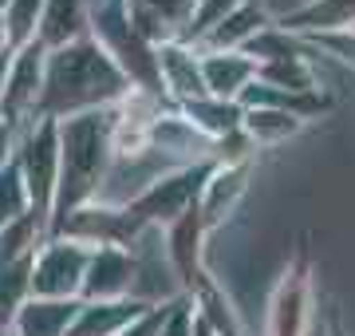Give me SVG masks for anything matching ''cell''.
<instances>
[{
	"mask_svg": "<svg viewBox=\"0 0 355 336\" xmlns=\"http://www.w3.org/2000/svg\"><path fill=\"white\" fill-rule=\"evenodd\" d=\"M178 111L190 119L209 142L225 139V135H233V131H241V115H245V107L237 103V99H214V95H202V99L178 107Z\"/></svg>",
	"mask_w": 355,
	"mask_h": 336,
	"instance_id": "ffe728a7",
	"label": "cell"
},
{
	"mask_svg": "<svg viewBox=\"0 0 355 336\" xmlns=\"http://www.w3.org/2000/svg\"><path fill=\"white\" fill-rule=\"evenodd\" d=\"M139 297V258L123 246H91L79 301H123Z\"/></svg>",
	"mask_w": 355,
	"mask_h": 336,
	"instance_id": "52a82bcc",
	"label": "cell"
},
{
	"mask_svg": "<svg viewBox=\"0 0 355 336\" xmlns=\"http://www.w3.org/2000/svg\"><path fill=\"white\" fill-rule=\"evenodd\" d=\"M268 24H272V16H268L257 0H241L198 48H202V52H245L249 40H253L257 32H265Z\"/></svg>",
	"mask_w": 355,
	"mask_h": 336,
	"instance_id": "2e32d148",
	"label": "cell"
},
{
	"mask_svg": "<svg viewBox=\"0 0 355 336\" xmlns=\"http://www.w3.org/2000/svg\"><path fill=\"white\" fill-rule=\"evenodd\" d=\"M146 151L158 155L170 170L178 167H198V162H214V142L193 127L178 107H162L146 131Z\"/></svg>",
	"mask_w": 355,
	"mask_h": 336,
	"instance_id": "8992f818",
	"label": "cell"
},
{
	"mask_svg": "<svg viewBox=\"0 0 355 336\" xmlns=\"http://www.w3.org/2000/svg\"><path fill=\"white\" fill-rule=\"evenodd\" d=\"M0 336H8V328H0Z\"/></svg>",
	"mask_w": 355,
	"mask_h": 336,
	"instance_id": "d6a6232c",
	"label": "cell"
},
{
	"mask_svg": "<svg viewBox=\"0 0 355 336\" xmlns=\"http://www.w3.org/2000/svg\"><path fill=\"white\" fill-rule=\"evenodd\" d=\"M48 242V221L36 218V214H24V218L8 221L0 230V265L8 261H24V258H36V249Z\"/></svg>",
	"mask_w": 355,
	"mask_h": 336,
	"instance_id": "44dd1931",
	"label": "cell"
},
{
	"mask_svg": "<svg viewBox=\"0 0 355 336\" xmlns=\"http://www.w3.org/2000/svg\"><path fill=\"white\" fill-rule=\"evenodd\" d=\"M16 135L20 131L8 123V119H0V162H8L12 158V151H16Z\"/></svg>",
	"mask_w": 355,
	"mask_h": 336,
	"instance_id": "83f0119b",
	"label": "cell"
},
{
	"mask_svg": "<svg viewBox=\"0 0 355 336\" xmlns=\"http://www.w3.org/2000/svg\"><path fill=\"white\" fill-rule=\"evenodd\" d=\"M154 79H158V95L170 107H186L205 95L202 83V56L190 44H158L154 48Z\"/></svg>",
	"mask_w": 355,
	"mask_h": 336,
	"instance_id": "9c48e42d",
	"label": "cell"
},
{
	"mask_svg": "<svg viewBox=\"0 0 355 336\" xmlns=\"http://www.w3.org/2000/svg\"><path fill=\"white\" fill-rule=\"evenodd\" d=\"M44 60H48V52L40 44L16 48L12 60H8L4 95H0V119H8L16 131L32 123V115H36V99H40V87H44Z\"/></svg>",
	"mask_w": 355,
	"mask_h": 336,
	"instance_id": "ba28073f",
	"label": "cell"
},
{
	"mask_svg": "<svg viewBox=\"0 0 355 336\" xmlns=\"http://www.w3.org/2000/svg\"><path fill=\"white\" fill-rule=\"evenodd\" d=\"M32 214V202H28V190H24V178H20V170L16 162H0V230L8 226V221L24 218Z\"/></svg>",
	"mask_w": 355,
	"mask_h": 336,
	"instance_id": "cb8c5ba5",
	"label": "cell"
},
{
	"mask_svg": "<svg viewBox=\"0 0 355 336\" xmlns=\"http://www.w3.org/2000/svg\"><path fill=\"white\" fill-rule=\"evenodd\" d=\"M55 131H60V178H55L48 237L79 206L95 202L107 170H111V107L60 119Z\"/></svg>",
	"mask_w": 355,
	"mask_h": 336,
	"instance_id": "7a4b0ae2",
	"label": "cell"
},
{
	"mask_svg": "<svg viewBox=\"0 0 355 336\" xmlns=\"http://www.w3.org/2000/svg\"><path fill=\"white\" fill-rule=\"evenodd\" d=\"M8 60H12V48H0V95H4V76H8Z\"/></svg>",
	"mask_w": 355,
	"mask_h": 336,
	"instance_id": "4dcf8cb0",
	"label": "cell"
},
{
	"mask_svg": "<svg viewBox=\"0 0 355 336\" xmlns=\"http://www.w3.org/2000/svg\"><path fill=\"white\" fill-rule=\"evenodd\" d=\"M12 162L24 178L32 214L51 221V202H55V178H60V131L55 119H32L16 135Z\"/></svg>",
	"mask_w": 355,
	"mask_h": 336,
	"instance_id": "277c9868",
	"label": "cell"
},
{
	"mask_svg": "<svg viewBox=\"0 0 355 336\" xmlns=\"http://www.w3.org/2000/svg\"><path fill=\"white\" fill-rule=\"evenodd\" d=\"M44 12V0H8V8L0 12V28H4V48H24L36 44V24Z\"/></svg>",
	"mask_w": 355,
	"mask_h": 336,
	"instance_id": "603a6c76",
	"label": "cell"
},
{
	"mask_svg": "<svg viewBox=\"0 0 355 336\" xmlns=\"http://www.w3.org/2000/svg\"><path fill=\"white\" fill-rule=\"evenodd\" d=\"M202 83L214 99H241V91L257 79V64L245 52H202Z\"/></svg>",
	"mask_w": 355,
	"mask_h": 336,
	"instance_id": "9a60e30c",
	"label": "cell"
},
{
	"mask_svg": "<svg viewBox=\"0 0 355 336\" xmlns=\"http://www.w3.org/2000/svg\"><path fill=\"white\" fill-rule=\"evenodd\" d=\"M316 56V52H312ZM312 56H288V60H268V64H257V83L277 91H296V95H312V91H324L320 83V72L312 64Z\"/></svg>",
	"mask_w": 355,
	"mask_h": 336,
	"instance_id": "d6986e66",
	"label": "cell"
},
{
	"mask_svg": "<svg viewBox=\"0 0 355 336\" xmlns=\"http://www.w3.org/2000/svg\"><path fill=\"white\" fill-rule=\"evenodd\" d=\"M32 261L36 258L0 265V328H8L24 301H32Z\"/></svg>",
	"mask_w": 355,
	"mask_h": 336,
	"instance_id": "7402d4cb",
	"label": "cell"
},
{
	"mask_svg": "<svg viewBox=\"0 0 355 336\" xmlns=\"http://www.w3.org/2000/svg\"><path fill=\"white\" fill-rule=\"evenodd\" d=\"M154 305L142 297H123V301H79L76 317L67 336H119L127 324H135L142 312H150Z\"/></svg>",
	"mask_w": 355,
	"mask_h": 336,
	"instance_id": "7c38bea8",
	"label": "cell"
},
{
	"mask_svg": "<svg viewBox=\"0 0 355 336\" xmlns=\"http://www.w3.org/2000/svg\"><path fill=\"white\" fill-rule=\"evenodd\" d=\"M308 123L304 119L288 115V111H277V107H249L241 115V135L253 142L257 151H272L280 142L296 139Z\"/></svg>",
	"mask_w": 355,
	"mask_h": 336,
	"instance_id": "ac0fdd59",
	"label": "cell"
},
{
	"mask_svg": "<svg viewBox=\"0 0 355 336\" xmlns=\"http://www.w3.org/2000/svg\"><path fill=\"white\" fill-rule=\"evenodd\" d=\"M0 48H4V44H0Z\"/></svg>",
	"mask_w": 355,
	"mask_h": 336,
	"instance_id": "836d02e7",
	"label": "cell"
},
{
	"mask_svg": "<svg viewBox=\"0 0 355 336\" xmlns=\"http://www.w3.org/2000/svg\"><path fill=\"white\" fill-rule=\"evenodd\" d=\"M277 28L292 36H320V32H355V0H304L277 20Z\"/></svg>",
	"mask_w": 355,
	"mask_h": 336,
	"instance_id": "5bb4252c",
	"label": "cell"
},
{
	"mask_svg": "<svg viewBox=\"0 0 355 336\" xmlns=\"http://www.w3.org/2000/svg\"><path fill=\"white\" fill-rule=\"evenodd\" d=\"M312 324H316V269H312V249L304 242L296 246L268 293L265 336H308Z\"/></svg>",
	"mask_w": 355,
	"mask_h": 336,
	"instance_id": "3957f363",
	"label": "cell"
},
{
	"mask_svg": "<svg viewBox=\"0 0 355 336\" xmlns=\"http://www.w3.org/2000/svg\"><path fill=\"white\" fill-rule=\"evenodd\" d=\"M83 36H91V0H44L36 24V44L44 52L67 48Z\"/></svg>",
	"mask_w": 355,
	"mask_h": 336,
	"instance_id": "4fadbf2b",
	"label": "cell"
},
{
	"mask_svg": "<svg viewBox=\"0 0 355 336\" xmlns=\"http://www.w3.org/2000/svg\"><path fill=\"white\" fill-rule=\"evenodd\" d=\"M241 0H198L190 12V24H186V36H182V44H190V48H198L209 32H214L221 20H225L233 8H237Z\"/></svg>",
	"mask_w": 355,
	"mask_h": 336,
	"instance_id": "d4e9b609",
	"label": "cell"
},
{
	"mask_svg": "<svg viewBox=\"0 0 355 336\" xmlns=\"http://www.w3.org/2000/svg\"><path fill=\"white\" fill-rule=\"evenodd\" d=\"M190 321H193V305L186 297H174L154 336H190Z\"/></svg>",
	"mask_w": 355,
	"mask_h": 336,
	"instance_id": "4316f807",
	"label": "cell"
},
{
	"mask_svg": "<svg viewBox=\"0 0 355 336\" xmlns=\"http://www.w3.org/2000/svg\"><path fill=\"white\" fill-rule=\"evenodd\" d=\"M79 301H24V309L12 317L8 336H67Z\"/></svg>",
	"mask_w": 355,
	"mask_h": 336,
	"instance_id": "e0dca14e",
	"label": "cell"
},
{
	"mask_svg": "<svg viewBox=\"0 0 355 336\" xmlns=\"http://www.w3.org/2000/svg\"><path fill=\"white\" fill-rule=\"evenodd\" d=\"M135 87L123 67L111 60L95 36H83L67 48H55L44 60V87L36 99V115L32 119H71L114 107L127 91Z\"/></svg>",
	"mask_w": 355,
	"mask_h": 336,
	"instance_id": "6da1fadb",
	"label": "cell"
},
{
	"mask_svg": "<svg viewBox=\"0 0 355 336\" xmlns=\"http://www.w3.org/2000/svg\"><path fill=\"white\" fill-rule=\"evenodd\" d=\"M249 178H253V162H233V167H217L209 170V178L202 182V194H198V218H202L205 233H214L217 226H225L241 198L249 194Z\"/></svg>",
	"mask_w": 355,
	"mask_h": 336,
	"instance_id": "8fae6325",
	"label": "cell"
},
{
	"mask_svg": "<svg viewBox=\"0 0 355 336\" xmlns=\"http://www.w3.org/2000/svg\"><path fill=\"white\" fill-rule=\"evenodd\" d=\"M312 52H328L343 67H352L355 76V32H320V36H300Z\"/></svg>",
	"mask_w": 355,
	"mask_h": 336,
	"instance_id": "484cf974",
	"label": "cell"
},
{
	"mask_svg": "<svg viewBox=\"0 0 355 336\" xmlns=\"http://www.w3.org/2000/svg\"><path fill=\"white\" fill-rule=\"evenodd\" d=\"M4 8H8V0H0V12H4Z\"/></svg>",
	"mask_w": 355,
	"mask_h": 336,
	"instance_id": "1f68e13d",
	"label": "cell"
},
{
	"mask_svg": "<svg viewBox=\"0 0 355 336\" xmlns=\"http://www.w3.org/2000/svg\"><path fill=\"white\" fill-rule=\"evenodd\" d=\"M328 336H347V328H343V321H340V312L336 309L328 312Z\"/></svg>",
	"mask_w": 355,
	"mask_h": 336,
	"instance_id": "f546056e",
	"label": "cell"
},
{
	"mask_svg": "<svg viewBox=\"0 0 355 336\" xmlns=\"http://www.w3.org/2000/svg\"><path fill=\"white\" fill-rule=\"evenodd\" d=\"M193 4L198 0H123V20L135 40L154 52L158 44H174L186 36Z\"/></svg>",
	"mask_w": 355,
	"mask_h": 336,
	"instance_id": "30bf717a",
	"label": "cell"
},
{
	"mask_svg": "<svg viewBox=\"0 0 355 336\" xmlns=\"http://www.w3.org/2000/svg\"><path fill=\"white\" fill-rule=\"evenodd\" d=\"M87 258H91L87 242L51 233L48 242L36 249V261H32V297L36 301H79Z\"/></svg>",
	"mask_w": 355,
	"mask_h": 336,
	"instance_id": "5b68a950",
	"label": "cell"
},
{
	"mask_svg": "<svg viewBox=\"0 0 355 336\" xmlns=\"http://www.w3.org/2000/svg\"><path fill=\"white\" fill-rule=\"evenodd\" d=\"M190 336H217V333H214V324L205 321L198 309H193V321H190Z\"/></svg>",
	"mask_w": 355,
	"mask_h": 336,
	"instance_id": "f1b7e54d",
	"label": "cell"
}]
</instances>
